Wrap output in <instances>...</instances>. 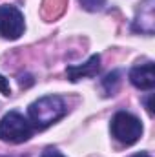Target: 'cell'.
Listing matches in <instances>:
<instances>
[{
    "instance_id": "cell-11",
    "label": "cell",
    "mask_w": 155,
    "mask_h": 157,
    "mask_svg": "<svg viewBox=\"0 0 155 157\" xmlns=\"http://www.w3.org/2000/svg\"><path fill=\"white\" fill-rule=\"evenodd\" d=\"M40 157H66V155H62V154H60L59 150H55V148H46Z\"/></svg>"
},
{
    "instance_id": "cell-4",
    "label": "cell",
    "mask_w": 155,
    "mask_h": 157,
    "mask_svg": "<svg viewBox=\"0 0 155 157\" xmlns=\"http://www.w3.org/2000/svg\"><path fill=\"white\" fill-rule=\"evenodd\" d=\"M26 29L24 15L17 6H0V37L7 40H17Z\"/></svg>"
},
{
    "instance_id": "cell-6",
    "label": "cell",
    "mask_w": 155,
    "mask_h": 157,
    "mask_svg": "<svg viewBox=\"0 0 155 157\" xmlns=\"http://www.w3.org/2000/svg\"><path fill=\"white\" fill-rule=\"evenodd\" d=\"M153 0H144L141 4V9L137 11V17L131 24V29L142 35H153Z\"/></svg>"
},
{
    "instance_id": "cell-10",
    "label": "cell",
    "mask_w": 155,
    "mask_h": 157,
    "mask_svg": "<svg viewBox=\"0 0 155 157\" xmlns=\"http://www.w3.org/2000/svg\"><path fill=\"white\" fill-rule=\"evenodd\" d=\"M0 93H2V95H6V97H9V95H11V86H9V80L4 77V75H0Z\"/></svg>"
},
{
    "instance_id": "cell-5",
    "label": "cell",
    "mask_w": 155,
    "mask_h": 157,
    "mask_svg": "<svg viewBox=\"0 0 155 157\" xmlns=\"http://www.w3.org/2000/svg\"><path fill=\"white\" fill-rule=\"evenodd\" d=\"M130 82L137 90L152 91L155 88V71H153V62H144L137 64L130 70Z\"/></svg>"
},
{
    "instance_id": "cell-12",
    "label": "cell",
    "mask_w": 155,
    "mask_h": 157,
    "mask_svg": "<svg viewBox=\"0 0 155 157\" xmlns=\"http://www.w3.org/2000/svg\"><path fill=\"white\" fill-rule=\"evenodd\" d=\"M144 104H146V110H148V113H150V115H153V106H152V93L146 97Z\"/></svg>"
},
{
    "instance_id": "cell-7",
    "label": "cell",
    "mask_w": 155,
    "mask_h": 157,
    "mask_svg": "<svg viewBox=\"0 0 155 157\" xmlns=\"http://www.w3.org/2000/svg\"><path fill=\"white\" fill-rule=\"evenodd\" d=\"M99 71H100V55H91L84 64L66 68V75L71 82H77L80 78H88V77H97Z\"/></svg>"
},
{
    "instance_id": "cell-3",
    "label": "cell",
    "mask_w": 155,
    "mask_h": 157,
    "mask_svg": "<svg viewBox=\"0 0 155 157\" xmlns=\"http://www.w3.org/2000/svg\"><path fill=\"white\" fill-rule=\"evenodd\" d=\"M35 128L18 112H9L0 119V141L9 143V144H20L31 139Z\"/></svg>"
},
{
    "instance_id": "cell-9",
    "label": "cell",
    "mask_w": 155,
    "mask_h": 157,
    "mask_svg": "<svg viewBox=\"0 0 155 157\" xmlns=\"http://www.w3.org/2000/svg\"><path fill=\"white\" fill-rule=\"evenodd\" d=\"M78 4L86 9V11H100L106 6V0H78Z\"/></svg>"
},
{
    "instance_id": "cell-13",
    "label": "cell",
    "mask_w": 155,
    "mask_h": 157,
    "mask_svg": "<svg viewBox=\"0 0 155 157\" xmlns=\"http://www.w3.org/2000/svg\"><path fill=\"white\" fill-rule=\"evenodd\" d=\"M131 157H152L148 152H139V154H135V155H131Z\"/></svg>"
},
{
    "instance_id": "cell-1",
    "label": "cell",
    "mask_w": 155,
    "mask_h": 157,
    "mask_svg": "<svg viewBox=\"0 0 155 157\" xmlns=\"http://www.w3.org/2000/svg\"><path fill=\"white\" fill-rule=\"evenodd\" d=\"M68 113V106L59 95H46L29 104L28 115L35 130H46Z\"/></svg>"
},
{
    "instance_id": "cell-8",
    "label": "cell",
    "mask_w": 155,
    "mask_h": 157,
    "mask_svg": "<svg viewBox=\"0 0 155 157\" xmlns=\"http://www.w3.org/2000/svg\"><path fill=\"white\" fill-rule=\"evenodd\" d=\"M119 84H120V71H117L115 70V71L108 73L106 77L102 78V91H104V95H106V97L115 95Z\"/></svg>"
},
{
    "instance_id": "cell-2",
    "label": "cell",
    "mask_w": 155,
    "mask_h": 157,
    "mask_svg": "<svg viewBox=\"0 0 155 157\" xmlns=\"http://www.w3.org/2000/svg\"><path fill=\"white\" fill-rule=\"evenodd\" d=\"M112 137L124 146L135 144L142 135V122L130 112H117L110 122Z\"/></svg>"
}]
</instances>
